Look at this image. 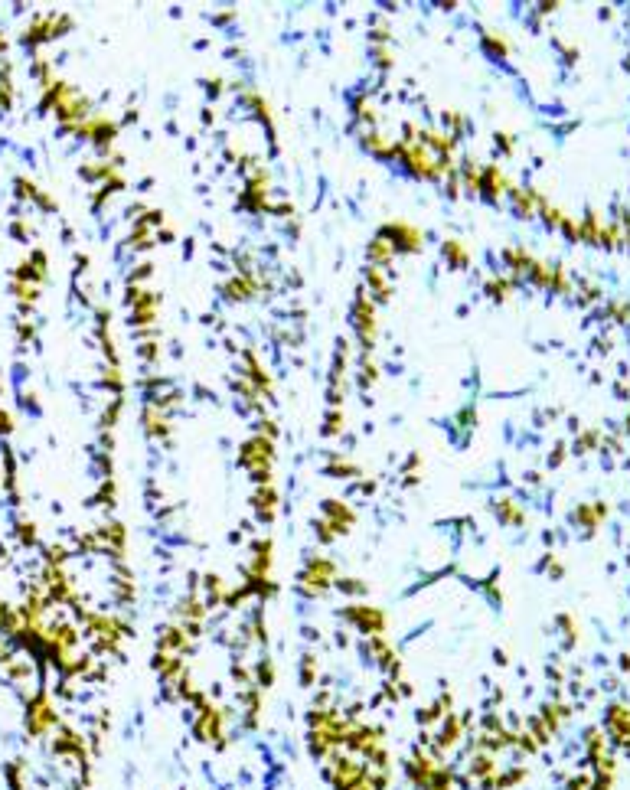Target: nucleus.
<instances>
[{"label": "nucleus", "mask_w": 630, "mask_h": 790, "mask_svg": "<svg viewBox=\"0 0 630 790\" xmlns=\"http://www.w3.org/2000/svg\"><path fill=\"white\" fill-rule=\"evenodd\" d=\"M343 431V415L333 408L330 415H327V425H323V435H340Z\"/></svg>", "instance_id": "nucleus-36"}, {"label": "nucleus", "mask_w": 630, "mask_h": 790, "mask_svg": "<svg viewBox=\"0 0 630 790\" xmlns=\"http://www.w3.org/2000/svg\"><path fill=\"white\" fill-rule=\"evenodd\" d=\"M33 75H36V82L40 86H53V65H49V59H43V56H36L33 59Z\"/></svg>", "instance_id": "nucleus-26"}, {"label": "nucleus", "mask_w": 630, "mask_h": 790, "mask_svg": "<svg viewBox=\"0 0 630 790\" xmlns=\"http://www.w3.org/2000/svg\"><path fill=\"white\" fill-rule=\"evenodd\" d=\"M154 317H157V310H134V314H131V323H134V327H150Z\"/></svg>", "instance_id": "nucleus-40"}, {"label": "nucleus", "mask_w": 630, "mask_h": 790, "mask_svg": "<svg viewBox=\"0 0 630 790\" xmlns=\"http://www.w3.org/2000/svg\"><path fill=\"white\" fill-rule=\"evenodd\" d=\"M223 294L229 300H252L258 294L255 275H232V278L223 284Z\"/></svg>", "instance_id": "nucleus-10"}, {"label": "nucleus", "mask_w": 630, "mask_h": 790, "mask_svg": "<svg viewBox=\"0 0 630 790\" xmlns=\"http://www.w3.org/2000/svg\"><path fill=\"white\" fill-rule=\"evenodd\" d=\"M157 239H161V242H173V232H170V229H167V232L161 229V232H157Z\"/></svg>", "instance_id": "nucleus-49"}, {"label": "nucleus", "mask_w": 630, "mask_h": 790, "mask_svg": "<svg viewBox=\"0 0 630 790\" xmlns=\"http://www.w3.org/2000/svg\"><path fill=\"white\" fill-rule=\"evenodd\" d=\"M56 728H59V716H56L49 695H46L43 689L33 693V699L26 702V732H30L33 738H43V735H49V732H56Z\"/></svg>", "instance_id": "nucleus-2"}, {"label": "nucleus", "mask_w": 630, "mask_h": 790, "mask_svg": "<svg viewBox=\"0 0 630 790\" xmlns=\"http://www.w3.org/2000/svg\"><path fill=\"white\" fill-rule=\"evenodd\" d=\"M379 235H382L396 252H405V255H415L418 248H421V242H425L421 229L412 225V223H385L382 229H379Z\"/></svg>", "instance_id": "nucleus-6"}, {"label": "nucleus", "mask_w": 630, "mask_h": 790, "mask_svg": "<svg viewBox=\"0 0 630 790\" xmlns=\"http://www.w3.org/2000/svg\"><path fill=\"white\" fill-rule=\"evenodd\" d=\"M323 519H330L340 533H346V529L356 523V510L346 506V503H340V500H327L323 503Z\"/></svg>", "instance_id": "nucleus-12"}, {"label": "nucleus", "mask_w": 630, "mask_h": 790, "mask_svg": "<svg viewBox=\"0 0 630 790\" xmlns=\"http://www.w3.org/2000/svg\"><path fill=\"white\" fill-rule=\"evenodd\" d=\"M242 360H245V366H248V376H245L248 382L258 385L261 392H271V376H268L265 369H261V363H258V356H255V353L245 350V353H242Z\"/></svg>", "instance_id": "nucleus-16"}, {"label": "nucleus", "mask_w": 630, "mask_h": 790, "mask_svg": "<svg viewBox=\"0 0 630 790\" xmlns=\"http://www.w3.org/2000/svg\"><path fill=\"white\" fill-rule=\"evenodd\" d=\"M366 255H369V261H373L375 268H382V265H389V261H392V255H396V248L389 245V242H385L382 235H375L373 242H369V248H366Z\"/></svg>", "instance_id": "nucleus-18"}, {"label": "nucleus", "mask_w": 630, "mask_h": 790, "mask_svg": "<svg viewBox=\"0 0 630 790\" xmlns=\"http://www.w3.org/2000/svg\"><path fill=\"white\" fill-rule=\"evenodd\" d=\"M150 275H154V265H147V261H144V265L134 268V275H131V284H138V281L150 278Z\"/></svg>", "instance_id": "nucleus-43"}, {"label": "nucleus", "mask_w": 630, "mask_h": 790, "mask_svg": "<svg viewBox=\"0 0 630 790\" xmlns=\"http://www.w3.org/2000/svg\"><path fill=\"white\" fill-rule=\"evenodd\" d=\"M496 516H500L503 523H519V513H516V503H510V500L496 503Z\"/></svg>", "instance_id": "nucleus-33"}, {"label": "nucleus", "mask_w": 630, "mask_h": 790, "mask_svg": "<svg viewBox=\"0 0 630 790\" xmlns=\"http://www.w3.org/2000/svg\"><path fill=\"white\" fill-rule=\"evenodd\" d=\"M17 535H20L23 545H33V542H36V526L23 519V523H17Z\"/></svg>", "instance_id": "nucleus-35"}, {"label": "nucleus", "mask_w": 630, "mask_h": 790, "mask_svg": "<svg viewBox=\"0 0 630 790\" xmlns=\"http://www.w3.org/2000/svg\"><path fill=\"white\" fill-rule=\"evenodd\" d=\"M441 255H444V261H448L451 268H467L470 265L467 248H464V242H458V239H448V242L441 245Z\"/></svg>", "instance_id": "nucleus-17"}, {"label": "nucleus", "mask_w": 630, "mask_h": 790, "mask_svg": "<svg viewBox=\"0 0 630 790\" xmlns=\"http://www.w3.org/2000/svg\"><path fill=\"white\" fill-rule=\"evenodd\" d=\"M458 173H460V186H464V193H470V196H477L480 193V167H477V161L474 157H464V161L458 163Z\"/></svg>", "instance_id": "nucleus-15"}, {"label": "nucleus", "mask_w": 630, "mask_h": 790, "mask_svg": "<svg viewBox=\"0 0 630 790\" xmlns=\"http://www.w3.org/2000/svg\"><path fill=\"white\" fill-rule=\"evenodd\" d=\"M121 408H124V402H121V398H115V402L105 408V415H102V431H111V428H115L118 415H121Z\"/></svg>", "instance_id": "nucleus-31"}, {"label": "nucleus", "mask_w": 630, "mask_h": 790, "mask_svg": "<svg viewBox=\"0 0 630 790\" xmlns=\"http://www.w3.org/2000/svg\"><path fill=\"white\" fill-rule=\"evenodd\" d=\"M144 225H161L163 223V213L161 209H150V213H144V219H140Z\"/></svg>", "instance_id": "nucleus-45"}, {"label": "nucleus", "mask_w": 630, "mask_h": 790, "mask_svg": "<svg viewBox=\"0 0 630 790\" xmlns=\"http://www.w3.org/2000/svg\"><path fill=\"white\" fill-rule=\"evenodd\" d=\"M510 291H513V281H510V278L487 281V294H490L493 300H506V298H510Z\"/></svg>", "instance_id": "nucleus-27"}, {"label": "nucleus", "mask_w": 630, "mask_h": 790, "mask_svg": "<svg viewBox=\"0 0 630 790\" xmlns=\"http://www.w3.org/2000/svg\"><path fill=\"white\" fill-rule=\"evenodd\" d=\"M337 588H340L343 595H366V581H360V578H340Z\"/></svg>", "instance_id": "nucleus-32"}, {"label": "nucleus", "mask_w": 630, "mask_h": 790, "mask_svg": "<svg viewBox=\"0 0 630 790\" xmlns=\"http://www.w3.org/2000/svg\"><path fill=\"white\" fill-rule=\"evenodd\" d=\"M353 111H356V121L366 124V131L379 128V108H375L369 98H356V102H353Z\"/></svg>", "instance_id": "nucleus-19"}, {"label": "nucleus", "mask_w": 630, "mask_h": 790, "mask_svg": "<svg viewBox=\"0 0 630 790\" xmlns=\"http://www.w3.org/2000/svg\"><path fill=\"white\" fill-rule=\"evenodd\" d=\"M255 428H258V435H261V438H268V441H275V438H278V425H275L271 418H261V421H258Z\"/></svg>", "instance_id": "nucleus-39"}, {"label": "nucleus", "mask_w": 630, "mask_h": 790, "mask_svg": "<svg viewBox=\"0 0 630 790\" xmlns=\"http://www.w3.org/2000/svg\"><path fill=\"white\" fill-rule=\"evenodd\" d=\"M441 121H444V128H448L451 138L460 140L464 128H467V121H464V115H460V111H444V115H441Z\"/></svg>", "instance_id": "nucleus-25"}, {"label": "nucleus", "mask_w": 630, "mask_h": 790, "mask_svg": "<svg viewBox=\"0 0 630 790\" xmlns=\"http://www.w3.org/2000/svg\"><path fill=\"white\" fill-rule=\"evenodd\" d=\"M13 190H17V196H20V200H36V196H40V186H36V183H30L26 177H17V180H13Z\"/></svg>", "instance_id": "nucleus-29"}, {"label": "nucleus", "mask_w": 630, "mask_h": 790, "mask_svg": "<svg viewBox=\"0 0 630 790\" xmlns=\"http://www.w3.org/2000/svg\"><path fill=\"white\" fill-rule=\"evenodd\" d=\"M343 618L350 620V624L360 630V634H366V637H375V634H382V630H385V614H382L379 608L350 604V608L343 611Z\"/></svg>", "instance_id": "nucleus-7"}, {"label": "nucleus", "mask_w": 630, "mask_h": 790, "mask_svg": "<svg viewBox=\"0 0 630 790\" xmlns=\"http://www.w3.org/2000/svg\"><path fill=\"white\" fill-rule=\"evenodd\" d=\"M483 46H487L490 53H496V56H503L506 49H510V46H506V40H496V33H487V36H483Z\"/></svg>", "instance_id": "nucleus-38"}, {"label": "nucleus", "mask_w": 630, "mask_h": 790, "mask_svg": "<svg viewBox=\"0 0 630 790\" xmlns=\"http://www.w3.org/2000/svg\"><path fill=\"white\" fill-rule=\"evenodd\" d=\"M17 333H20V340H33V333H36V330H33L30 323L23 321V323H20V327H17Z\"/></svg>", "instance_id": "nucleus-48"}, {"label": "nucleus", "mask_w": 630, "mask_h": 790, "mask_svg": "<svg viewBox=\"0 0 630 790\" xmlns=\"http://www.w3.org/2000/svg\"><path fill=\"white\" fill-rule=\"evenodd\" d=\"M242 102H245V105L252 108V111H255L258 121H265L268 128L275 131V118H271V108H268V102H265L261 95H258V92H245V95H242Z\"/></svg>", "instance_id": "nucleus-21"}, {"label": "nucleus", "mask_w": 630, "mask_h": 790, "mask_svg": "<svg viewBox=\"0 0 630 790\" xmlns=\"http://www.w3.org/2000/svg\"><path fill=\"white\" fill-rule=\"evenodd\" d=\"M10 291H13V298L20 300V310L26 314V310L40 300V284H23V281H13L10 284Z\"/></svg>", "instance_id": "nucleus-22"}, {"label": "nucleus", "mask_w": 630, "mask_h": 790, "mask_svg": "<svg viewBox=\"0 0 630 790\" xmlns=\"http://www.w3.org/2000/svg\"><path fill=\"white\" fill-rule=\"evenodd\" d=\"M496 147L506 150V154H513V138H510V134H496Z\"/></svg>", "instance_id": "nucleus-47"}, {"label": "nucleus", "mask_w": 630, "mask_h": 790, "mask_svg": "<svg viewBox=\"0 0 630 790\" xmlns=\"http://www.w3.org/2000/svg\"><path fill=\"white\" fill-rule=\"evenodd\" d=\"M72 134L88 140V144H95L102 154H111V144H115V138H118V124L105 115H92L88 121H82L79 128H72Z\"/></svg>", "instance_id": "nucleus-4"}, {"label": "nucleus", "mask_w": 630, "mask_h": 790, "mask_svg": "<svg viewBox=\"0 0 630 790\" xmlns=\"http://www.w3.org/2000/svg\"><path fill=\"white\" fill-rule=\"evenodd\" d=\"M157 350H161L157 343H140V346H138L140 360H147V363H154V360H157Z\"/></svg>", "instance_id": "nucleus-42"}, {"label": "nucleus", "mask_w": 630, "mask_h": 790, "mask_svg": "<svg viewBox=\"0 0 630 790\" xmlns=\"http://www.w3.org/2000/svg\"><path fill=\"white\" fill-rule=\"evenodd\" d=\"M363 147L369 150L373 157H379V161H398V140H392L379 128L363 131Z\"/></svg>", "instance_id": "nucleus-8"}, {"label": "nucleus", "mask_w": 630, "mask_h": 790, "mask_svg": "<svg viewBox=\"0 0 630 790\" xmlns=\"http://www.w3.org/2000/svg\"><path fill=\"white\" fill-rule=\"evenodd\" d=\"M239 464H242L248 474H258V470H271V464H275V441L261 438V435L248 438L245 444L239 448Z\"/></svg>", "instance_id": "nucleus-5"}, {"label": "nucleus", "mask_w": 630, "mask_h": 790, "mask_svg": "<svg viewBox=\"0 0 630 790\" xmlns=\"http://www.w3.org/2000/svg\"><path fill=\"white\" fill-rule=\"evenodd\" d=\"M206 92H209V98L223 95V79H209V82H206Z\"/></svg>", "instance_id": "nucleus-46"}, {"label": "nucleus", "mask_w": 630, "mask_h": 790, "mask_svg": "<svg viewBox=\"0 0 630 790\" xmlns=\"http://www.w3.org/2000/svg\"><path fill=\"white\" fill-rule=\"evenodd\" d=\"M118 190H124V180H121V177H118V173H115V177H111V180H105V183H102V190L95 193V200H92V206H95V209H102V203H105L108 196H115Z\"/></svg>", "instance_id": "nucleus-24"}, {"label": "nucleus", "mask_w": 630, "mask_h": 790, "mask_svg": "<svg viewBox=\"0 0 630 790\" xmlns=\"http://www.w3.org/2000/svg\"><path fill=\"white\" fill-rule=\"evenodd\" d=\"M373 56H375V65H379V69H389V65H392V53H389L385 46H373Z\"/></svg>", "instance_id": "nucleus-41"}, {"label": "nucleus", "mask_w": 630, "mask_h": 790, "mask_svg": "<svg viewBox=\"0 0 630 790\" xmlns=\"http://www.w3.org/2000/svg\"><path fill=\"white\" fill-rule=\"evenodd\" d=\"M7 46H10V43H7V36L0 33V53H7Z\"/></svg>", "instance_id": "nucleus-50"}, {"label": "nucleus", "mask_w": 630, "mask_h": 790, "mask_svg": "<svg viewBox=\"0 0 630 790\" xmlns=\"http://www.w3.org/2000/svg\"><path fill=\"white\" fill-rule=\"evenodd\" d=\"M366 284L373 288V294H375V300H389V294H392V288H389V278L382 275V268H366Z\"/></svg>", "instance_id": "nucleus-20"}, {"label": "nucleus", "mask_w": 630, "mask_h": 790, "mask_svg": "<svg viewBox=\"0 0 630 790\" xmlns=\"http://www.w3.org/2000/svg\"><path fill=\"white\" fill-rule=\"evenodd\" d=\"M43 43H49V13H36L30 20V26L23 30V46L36 49V46H43Z\"/></svg>", "instance_id": "nucleus-14"}, {"label": "nucleus", "mask_w": 630, "mask_h": 790, "mask_svg": "<svg viewBox=\"0 0 630 790\" xmlns=\"http://www.w3.org/2000/svg\"><path fill=\"white\" fill-rule=\"evenodd\" d=\"M314 670H317V660H314V653H307L304 666H300V683L304 686H314Z\"/></svg>", "instance_id": "nucleus-34"}, {"label": "nucleus", "mask_w": 630, "mask_h": 790, "mask_svg": "<svg viewBox=\"0 0 630 790\" xmlns=\"http://www.w3.org/2000/svg\"><path fill=\"white\" fill-rule=\"evenodd\" d=\"M252 506H255L261 523H271V519L278 516V493H275V487H271V483L255 487V493H252Z\"/></svg>", "instance_id": "nucleus-9"}, {"label": "nucleus", "mask_w": 630, "mask_h": 790, "mask_svg": "<svg viewBox=\"0 0 630 790\" xmlns=\"http://www.w3.org/2000/svg\"><path fill=\"white\" fill-rule=\"evenodd\" d=\"M105 385H111L115 392L124 389V379H121V369H118V366H108V369H105Z\"/></svg>", "instance_id": "nucleus-37"}, {"label": "nucleus", "mask_w": 630, "mask_h": 790, "mask_svg": "<svg viewBox=\"0 0 630 790\" xmlns=\"http://www.w3.org/2000/svg\"><path fill=\"white\" fill-rule=\"evenodd\" d=\"M398 161L415 180H441L454 161L451 157H435L425 144L418 140H398Z\"/></svg>", "instance_id": "nucleus-1"}, {"label": "nucleus", "mask_w": 630, "mask_h": 790, "mask_svg": "<svg viewBox=\"0 0 630 790\" xmlns=\"http://www.w3.org/2000/svg\"><path fill=\"white\" fill-rule=\"evenodd\" d=\"M13 431V418L7 408H0V435H10Z\"/></svg>", "instance_id": "nucleus-44"}, {"label": "nucleus", "mask_w": 630, "mask_h": 790, "mask_svg": "<svg viewBox=\"0 0 630 790\" xmlns=\"http://www.w3.org/2000/svg\"><path fill=\"white\" fill-rule=\"evenodd\" d=\"M140 421H144V431H147L150 438H167V435H170V418H167V412H161V408L144 405Z\"/></svg>", "instance_id": "nucleus-11"}, {"label": "nucleus", "mask_w": 630, "mask_h": 790, "mask_svg": "<svg viewBox=\"0 0 630 790\" xmlns=\"http://www.w3.org/2000/svg\"><path fill=\"white\" fill-rule=\"evenodd\" d=\"M314 529H317V539H321V542H333L337 535H343L340 529L330 523V519H317V523H314Z\"/></svg>", "instance_id": "nucleus-30"}, {"label": "nucleus", "mask_w": 630, "mask_h": 790, "mask_svg": "<svg viewBox=\"0 0 630 790\" xmlns=\"http://www.w3.org/2000/svg\"><path fill=\"white\" fill-rule=\"evenodd\" d=\"M7 784H10V790H26V764L23 761L7 764Z\"/></svg>", "instance_id": "nucleus-23"}, {"label": "nucleus", "mask_w": 630, "mask_h": 790, "mask_svg": "<svg viewBox=\"0 0 630 790\" xmlns=\"http://www.w3.org/2000/svg\"><path fill=\"white\" fill-rule=\"evenodd\" d=\"M506 190V177H503V170L496 167V163H487L480 173V193H483V200H496L500 193Z\"/></svg>", "instance_id": "nucleus-13"}, {"label": "nucleus", "mask_w": 630, "mask_h": 790, "mask_svg": "<svg viewBox=\"0 0 630 790\" xmlns=\"http://www.w3.org/2000/svg\"><path fill=\"white\" fill-rule=\"evenodd\" d=\"M353 330L363 343V350L369 353L375 343V307L373 298L366 294V288H356V300H353Z\"/></svg>", "instance_id": "nucleus-3"}, {"label": "nucleus", "mask_w": 630, "mask_h": 790, "mask_svg": "<svg viewBox=\"0 0 630 790\" xmlns=\"http://www.w3.org/2000/svg\"><path fill=\"white\" fill-rule=\"evenodd\" d=\"M375 379H379V369H375V363L369 360V353H366V356H363V366H360V385H363V389H369Z\"/></svg>", "instance_id": "nucleus-28"}]
</instances>
